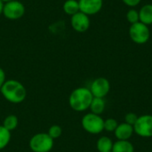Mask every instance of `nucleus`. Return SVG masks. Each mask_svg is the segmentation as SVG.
<instances>
[{
	"label": "nucleus",
	"mask_w": 152,
	"mask_h": 152,
	"mask_svg": "<svg viewBox=\"0 0 152 152\" xmlns=\"http://www.w3.org/2000/svg\"><path fill=\"white\" fill-rule=\"evenodd\" d=\"M134 133V126L124 122L118 124L117 129L114 132V134L116 138L119 141H129Z\"/></svg>",
	"instance_id": "9b49d317"
},
{
	"label": "nucleus",
	"mask_w": 152,
	"mask_h": 152,
	"mask_svg": "<svg viewBox=\"0 0 152 152\" xmlns=\"http://www.w3.org/2000/svg\"><path fill=\"white\" fill-rule=\"evenodd\" d=\"M53 144L54 140L47 133L36 134L29 140V148L33 152H50Z\"/></svg>",
	"instance_id": "7ed1b4c3"
},
{
	"label": "nucleus",
	"mask_w": 152,
	"mask_h": 152,
	"mask_svg": "<svg viewBox=\"0 0 152 152\" xmlns=\"http://www.w3.org/2000/svg\"><path fill=\"white\" fill-rule=\"evenodd\" d=\"M0 92L6 101L14 104L22 102L27 96L25 86L20 81L14 79L6 80L1 87Z\"/></svg>",
	"instance_id": "f257e3e1"
},
{
	"label": "nucleus",
	"mask_w": 152,
	"mask_h": 152,
	"mask_svg": "<svg viewBox=\"0 0 152 152\" xmlns=\"http://www.w3.org/2000/svg\"><path fill=\"white\" fill-rule=\"evenodd\" d=\"M138 118H139V117H138L135 113H134V112H129V113H127V114L126 115V117H125V123H126V124H128V125L134 126L135 125V123H136Z\"/></svg>",
	"instance_id": "4be33fe9"
},
{
	"label": "nucleus",
	"mask_w": 152,
	"mask_h": 152,
	"mask_svg": "<svg viewBox=\"0 0 152 152\" xmlns=\"http://www.w3.org/2000/svg\"><path fill=\"white\" fill-rule=\"evenodd\" d=\"M89 109L92 113L96 114V115H101L105 110V102L103 98L94 97Z\"/></svg>",
	"instance_id": "dca6fc26"
},
{
	"label": "nucleus",
	"mask_w": 152,
	"mask_h": 152,
	"mask_svg": "<svg viewBox=\"0 0 152 152\" xmlns=\"http://www.w3.org/2000/svg\"><path fill=\"white\" fill-rule=\"evenodd\" d=\"M126 20L130 24H134L140 21L139 19V11L134 8H130L126 12Z\"/></svg>",
	"instance_id": "6ab92c4d"
},
{
	"label": "nucleus",
	"mask_w": 152,
	"mask_h": 152,
	"mask_svg": "<svg viewBox=\"0 0 152 152\" xmlns=\"http://www.w3.org/2000/svg\"><path fill=\"white\" fill-rule=\"evenodd\" d=\"M78 4L80 12L91 16L98 13L102 10L103 0H78Z\"/></svg>",
	"instance_id": "9d476101"
},
{
	"label": "nucleus",
	"mask_w": 152,
	"mask_h": 152,
	"mask_svg": "<svg viewBox=\"0 0 152 152\" xmlns=\"http://www.w3.org/2000/svg\"><path fill=\"white\" fill-rule=\"evenodd\" d=\"M82 127L86 132L91 134H99L104 130V120L100 115L92 112L86 114L81 120Z\"/></svg>",
	"instance_id": "20e7f679"
},
{
	"label": "nucleus",
	"mask_w": 152,
	"mask_h": 152,
	"mask_svg": "<svg viewBox=\"0 0 152 152\" xmlns=\"http://www.w3.org/2000/svg\"><path fill=\"white\" fill-rule=\"evenodd\" d=\"M63 11L66 14L72 16L77 12H80L78 0H66L63 4Z\"/></svg>",
	"instance_id": "2eb2a0df"
},
{
	"label": "nucleus",
	"mask_w": 152,
	"mask_h": 152,
	"mask_svg": "<svg viewBox=\"0 0 152 152\" xmlns=\"http://www.w3.org/2000/svg\"><path fill=\"white\" fill-rule=\"evenodd\" d=\"M89 89L94 97L104 98L110 91V83L105 77H98L92 82Z\"/></svg>",
	"instance_id": "6e6552de"
},
{
	"label": "nucleus",
	"mask_w": 152,
	"mask_h": 152,
	"mask_svg": "<svg viewBox=\"0 0 152 152\" xmlns=\"http://www.w3.org/2000/svg\"><path fill=\"white\" fill-rule=\"evenodd\" d=\"M111 152H134V148L129 141L118 140L113 143Z\"/></svg>",
	"instance_id": "4468645a"
},
{
	"label": "nucleus",
	"mask_w": 152,
	"mask_h": 152,
	"mask_svg": "<svg viewBox=\"0 0 152 152\" xmlns=\"http://www.w3.org/2000/svg\"><path fill=\"white\" fill-rule=\"evenodd\" d=\"M70 24L72 28L79 33L86 32L90 28V18L82 12H78L71 16Z\"/></svg>",
	"instance_id": "1a4fd4ad"
},
{
	"label": "nucleus",
	"mask_w": 152,
	"mask_h": 152,
	"mask_svg": "<svg viewBox=\"0 0 152 152\" xmlns=\"http://www.w3.org/2000/svg\"><path fill=\"white\" fill-rule=\"evenodd\" d=\"M1 1H2V2H3L4 4V3H7V2H10V1H12V0H1Z\"/></svg>",
	"instance_id": "a878e982"
},
{
	"label": "nucleus",
	"mask_w": 152,
	"mask_h": 152,
	"mask_svg": "<svg viewBox=\"0 0 152 152\" xmlns=\"http://www.w3.org/2000/svg\"><path fill=\"white\" fill-rule=\"evenodd\" d=\"M18 124H19V120L15 115H8L7 117L4 118L2 126L7 130H9L10 132H12L14 129H16V127L18 126Z\"/></svg>",
	"instance_id": "f3484780"
},
{
	"label": "nucleus",
	"mask_w": 152,
	"mask_h": 152,
	"mask_svg": "<svg viewBox=\"0 0 152 152\" xmlns=\"http://www.w3.org/2000/svg\"><path fill=\"white\" fill-rule=\"evenodd\" d=\"M94 96L89 88L78 87L73 90L69 97L70 108L77 112H83L89 109Z\"/></svg>",
	"instance_id": "f03ea898"
},
{
	"label": "nucleus",
	"mask_w": 152,
	"mask_h": 152,
	"mask_svg": "<svg viewBox=\"0 0 152 152\" xmlns=\"http://www.w3.org/2000/svg\"><path fill=\"white\" fill-rule=\"evenodd\" d=\"M128 34L134 43L137 45H144L150 39L151 30L149 28V26L139 21L130 25Z\"/></svg>",
	"instance_id": "39448f33"
},
{
	"label": "nucleus",
	"mask_w": 152,
	"mask_h": 152,
	"mask_svg": "<svg viewBox=\"0 0 152 152\" xmlns=\"http://www.w3.org/2000/svg\"><path fill=\"white\" fill-rule=\"evenodd\" d=\"M24 13L25 6L21 2L18 0H12L4 4L3 15L8 20H15L20 19L24 15Z\"/></svg>",
	"instance_id": "423d86ee"
},
{
	"label": "nucleus",
	"mask_w": 152,
	"mask_h": 152,
	"mask_svg": "<svg viewBox=\"0 0 152 152\" xmlns=\"http://www.w3.org/2000/svg\"><path fill=\"white\" fill-rule=\"evenodd\" d=\"M3 8H4V3L0 0V15L3 14Z\"/></svg>",
	"instance_id": "393cba45"
},
{
	"label": "nucleus",
	"mask_w": 152,
	"mask_h": 152,
	"mask_svg": "<svg viewBox=\"0 0 152 152\" xmlns=\"http://www.w3.org/2000/svg\"><path fill=\"white\" fill-rule=\"evenodd\" d=\"M139 19L143 24L149 26L152 24V4H147L139 10Z\"/></svg>",
	"instance_id": "f8f14e48"
},
{
	"label": "nucleus",
	"mask_w": 152,
	"mask_h": 152,
	"mask_svg": "<svg viewBox=\"0 0 152 152\" xmlns=\"http://www.w3.org/2000/svg\"><path fill=\"white\" fill-rule=\"evenodd\" d=\"M141 1H142V0H122V2H123L126 5H127V6H129V7H131V8L137 6V5L141 3Z\"/></svg>",
	"instance_id": "5701e85b"
},
{
	"label": "nucleus",
	"mask_w": 152,
	"mask_h": 152,
	"mask_svg": "<svg viewBox=\"0 0 152 152\" xmlns=\"http://www.w3.org/2000/svg\"><path fill=\"white\" fill-rule=\"evenodd\" d=\"M119 123H118V121L115 118H108L106 120H104V130L108 133H114L115 130L117 129Z\"/></svg>",
	"instance_id": "aec40b11"
},
{
	"label": "nucleus",
	"mask_w": 152,
	"mask_h": 152,
	"mask_svg": "<svg viewBox=\"0 0 152 152\" xmlns=\"http://www.w3.org/2000/svg\"><path fill=\"white\" fill-rule=\"evenodd\" d=\"M11 132L0 126V151L4 149L11 141Z\"/></svg>",
	"instance_id": "a211bd4d"
},
{
	"label": "nucleus",
	"mask_w": 152,
	"mask_h": 152,
	"mask_svg": "<svg viewBox=\"0 0 152 152\" xmlns=\"http://www.w3.org/2000/svg\"><path fill=\"white\" fill-rule=\"evenodd\" d=\"M134 131L141 137H152V115L140 116L134 126Z\"/></svg>",
	"instance_id": "0eeeda50"
},
{
	"label": "nucleus",
	"mask_w": 152,
	"mask_h": 152,
	"mask_svg": "<svg viewBox=\"0 0 152 152\" xmlns=\"http://www.w3.org/2000/svg\"><path fill=\"white\" fill-rule=\"evenodd\" d=\"M5 81H6L5 72L2 68H0V89H1V87L3 86V85L4 84Z\"/></svg>",
	"instance_id": "b1692460"
},
{
	"label": "nucleus",
	"mask_w": 152,
	"mask_h": 152,
	"mask_svg": "<svg viewBox=\"0 0 152 152\" xmlns=\"http://www.w3.org/2000/svg\"><path fill=\"white\" fill-rule=\"evenodd\" d=\"M47 134L50 135L51 138H53V140L58 139L61 137V134H62V129L60 126L58 125H53L52 126H50V128L48 129Z\"/></svg>",
	"instance_id": "412c9836"
},
{
	"label": "nucleus",
	"mask_w": 152,
	"mask_h": 152,
	"mask_svg": "<svg viewBox=\"0 0 152 152\" xmlns=\"http://www.w3.org/2000/svg\"><path fill=\"white\" fill-rule=\"evenodd\" d=\"M112 140L108 136H102L96 142V148L99 152H111L113 147Z\"/></svg>",
	"instance_id": "ddd939ff"
}]
</instances>
